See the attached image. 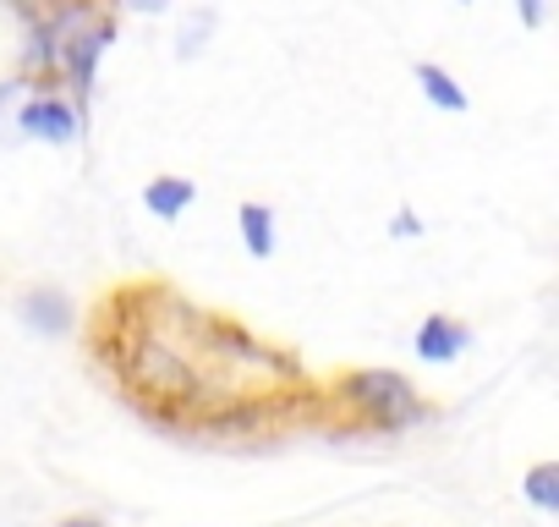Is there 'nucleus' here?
<instances>
[{
    "label": "nucleus",
    "mask_w": 559,
    "mask_h": 527,
    "mask_svg": "<svg viewBox=\"0 0 559 527\" xmlns=\"http://www.w3.org/2000/svg\"><path fill=\"white\" fill-rule=\"evenodd\" d=\"M17 314H23V325H28L34 336H72V325H78L72 297L56 292V286H34V292L17 303Z\"/></svg>",
    "instance_id": "20e7f679"
},
{
    "label": "nucleus",
    "mask_w": 559,
    "mask_h": 527,
    "mask_svg": "<svg viewBox=\"0 0 559 527\" xmlns=\"http://www.w3.org/2000/svg\"><path fill=\"white\" fill-rule=\"evenodd\" d=\"M127 379L143 390V396H170V401H198V374L181 363V352H170L165 341H138L132 347V363H127Z\"/></svg>",
    "instance_id": "f03ea898"
},
{
    "label": "nucleus",
    "mask_w": 559,
    "mask_h": 527,
    "mask_svg": "<svg viewBox=\"0 0 559 527\" xmlns=\"http://www.w3.org/2000/svg\"><path fill=\"white\" fill-rule=\"evenodd\" d=\"M127 7H132V12H159L165 0H127Z\"/></svg>",
    "instance_id": "ddd939ff"
},
{
    "label": "nucleus",
    "mask_w": 559,
    "mask_h": 527,
    "mask_svg": "<svg viewBox=\"0 0 559 527\" xmlns=\"http://www.w3.org/2000/svg\"><path fill=\"white\" fill-rule=\"evenodd\" d=\"M461 7H472V0H461Z\"/></svg>",
    "instance_id": "2eb2a0df"
},
{
    "label": "nucleus",
    "mask_w": 559,
    "mask_h": 527,
    "mask_svg": "<svg viewBox=\"0 0 559 527\" xmlns=\"http://www.w3.org/2000/svg\"><path fill=\"white\" fill-rule=\"evenodd\" d=\"M466 347H472V330H466L461 319H450V314H428V319L417 325V336H412V352H417L423 363H455Z\"/></svg>",
    "instance_id": "39448f33"
},
{
    "label": "nucleus",
    "mask_w": 559,
    "mask_h": 527,
    "mask_svg": "<svg viewBox=\"0 0 559 527\" xmlns=\"http://www.w3.org/2000/svg\"><path fill=\"white\" fill-rule=\"evenodd\" d=\"M12 127H17L23 138H39V143H56V149L83 138V121H78V110H72L61 94H23Z\"/></svg>",
    "instance_id": "7ed1b4c3"
},
{
    "label": "nucleus",
    "mask_w": 559,
    "mask_h": 527,
    "mask_svg": "<svg viewBox=\"0 0 559 527\" xmlns=\"http://www.w3.org/2000/svg\"><path fill=\"white\" fill-rule=\"evenodd\" d=\"M236 225H241V247L252 258H274V209L269 203H241Z\"/></svg>",
    "instance_id": "6e6552de"
},
{
    "label": "nucleus",
    "mask_w": 559,
    "mask_h": 527,
    "mask_svg": "<svg viewBox=\"0 0 559 527\" xmlns=\"http://www.w3.org/2000/svg\"><path fill=\"white\" fill-rule=\"evenodd\" d=\"M526 500L537 511H559V461H537L526 472Z\"/></svg>",
    "instance_id": "9d476101"
},
{
    "label": "nucleus",
    "mask_w": 559,
    "mask_h": 527,
    "mask_svg": "<svg viewBox=\"0 0 559 527\" xmlns=\"http://www.w3.org/2000/svg\"><path fill=\"white\" fill-rule=\"evenodd\" d=\"M61 527H105V522H94V516H72V522H61Z\"/></svg>",
    "instance_id": "4468645a"
},
{
    "label": "nucleus",
    "mask_w": 559,
    "mask_h": 527,
    "mask_svg": "<svg viewBox=\"0 0 559 527\" xmlns=\"http://www.w3.org/2000/svg\"><path fill=\"white\" fill-rule=\"evenodd\" d=\"M390 236H401V242H412V236H423V220H417L412 209H401V214L390 220Z\"/></svg>",
    "instance_id": "f8f14e48"
},
{
    "label": "nucleus",
    "mask_w": 559,
    "mask_h": 527,
    "mask_svg": "<svg viewBox=\"0 0 559 527\" xmlns=\"http://www.w3.org/2000/svg\"><path fill=\"white\" fill-rule=\"evenodd\" d=\"M192 198H198V187H192L187 176H154V181L143 187V209H148L154 220H181V214L192 209Z\"/></svg>",
    "instance_id": "0eeeda50"
},
{
    "label": "nucleus",
    "mask_w": 559,
    "mask_h": 527,
    "mask_svg": "<svg viewBox=\"0 0 559 527\" xmlns=\"http://www.w3.org/2000/svg\"><path fill=\"white\" fill-rule=\"evenodd\" d=\"M515 12H521V23L537 34V28L548 23V0H515Z\"/></svg>",
    "instance_id": "9b49d317"
},
{
    "label": "nucleus",
    "mask_w": 559,
    "mask_h": 527,
    "mask_svg": "<svg viewBox=\"0 0 559 527\" xmlns=\"http://www.w3.org/2000/svg\"><path fill=\"white\" fill-rule=\"evenodd\" d=\"M214 28H219V17H214V12H192V17L181 23V34H176V56H181V61L203 56V45L214 39Z\"/></svg>",
    "instance_id": "1a4fd4ad"
},
{
    "label": "nucleus",
    "mask_w": 559,
    "mask_h": 527,
    "mask_svg": "<svg viewBox=\"0 0 559 527\" xmlns=\"http://www.w3.org/2000/svg\"><path fill=\"white\" fill-rule=\"evenodd\" d=\"M341 401L357 407V412H362L373 429H384V434H401V429H412V423L428 418V407L417 401L412 379L395 374V368H357V374H346V379H341Z\"/></svg>",
    "instance_id": "f257e3e1"
},
{
    "label": "nucleus",
    "mask_w": 559,
    "mask_h": 527,
    "mask_svg": "<svg viewBox=\"0 0 559 527\" xmlns=\"http://www.w3.org/2000/svg\"><path fill=\"white\" fill-rule=\"evenodd\" d=\"M412 78H417L423 99H428V105H439L444 116H466V110H472V94H466V89H461V83H455L444 67H433V61H417V67H412Z\"/></svg>",
    "instance_id": "423d86ee"
}]
</instances>
